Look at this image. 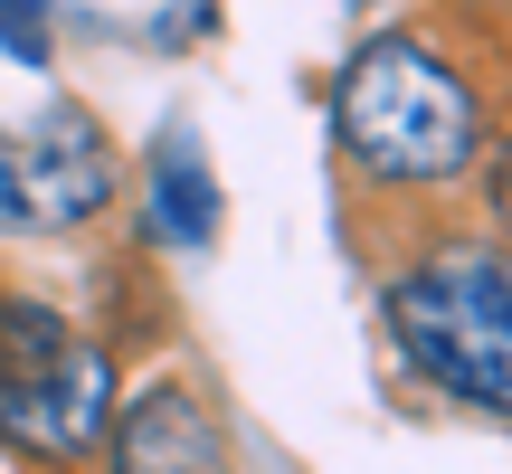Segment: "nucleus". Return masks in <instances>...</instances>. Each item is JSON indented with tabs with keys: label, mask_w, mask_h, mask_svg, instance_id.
I'll use <instances>...</instances> for the list:
<instances>
[{
	"label": "nucleus",
	"mask_w": 512,
	"mask_h": 474,
	"mask_svg": "<svg viewBox=\"0 0 512 474\" xmlns=\"http://www.w3.org/2000/svg\"><path fill=\"white\" fill-rule=\"evenodd\" d=\"M332 124H342V152L370 171V181H456L484 152V105L437 48L418 38H370L342 67V95H332Z\"/></svg>",
	"instance_id": "1"
},
{
	"label": "nucleus",
	"mask_w": 512,
	"mask_h": 474,
	"mask_svg": "<svg viewBox=\"0 0 512 474\" xmlns=\"http://www.w3.org/2000/svg\"><path fill=\"white\" fill-rule=\"evenodd\" d=\"M389 323H399V351L437 389L512 418V275L494 256H475V247L427 256L418 275L389 285Z\"/></svg>",
	"instance_id": "2"
},
{
	"label": "nucleus",
	"mask_w": 512,
	"mask_h": 474,
	"mask_svg": "<svg viewBox=\"0 0 512 474\" xmlns=\"http://www.w3.org/2000/svg\"><path fill=\"white\" fill-rule=\"evenodd\" d=\"M114 418V361L95 342H76L48 304H0V437L29 456L67 465L105 437Z\"/></svg>",
	"instance_id": "3"
},
{
	"label": "nucleus",
	"mask_w": 512,
	"mask_h": 474,
	"mask_svg": "<svg viewBox=\"0 0 512 474\" xmlns=\"http://www.w3.org/2000/svg\"><path fill=\"white\" fill-rule=\"evenodd\" d=\"M114 200V152L86 114H48L29 133H0V228H76Z\"/></svg>",
	"instance_id": "4"
},
{
	"label": "nucleus",
	"mask_w": 512,
	"mask_h": 474,
	"mask_svg": "<svg viewBox=\"0 0 512 474\" xmlns=\"http://www.w3.org/2000/svg\"><path fill=\"white\" fill-rule=\"evenodd\" d=\"M114 474H228V437L200 408V389L162 380L114 418Z\"/></svg>",
	"instance_id": "5"
},
{
	"label": "nucleus",
	"mask_w": 512,
	"mask_h": 474,
	"mask_svg": "<svg viewBox=\"0 0 512 474\" xmlns=\"http://www.w3.org/2000/svg\"><path fill=\"white\" fill-rule=\"evenodd\" d=\"M209 228H219L209 152L190 143V133H162V152H152V237H171V247H209Z\"/></svg>",
	"instance_id": "6"
},
{
	"label": "nucleus",
	"mask_w": 512,
	"mask_h": 474,
	"mask_svg": "<svg viewBox=\"0 0 512 474\" xmlns=\"http://www.w3.org/2000/svg\"><path fill=\"white\" fill-rule=\"evenodd\" d=\"M0 38H10L19 67H38L48 57V0H0Z\"/></svg>",
	"instance_id": "7"
},
{
	"label": "nucleus",
	"mask_w": 512,
	"mask_h": 474,
	"mask_svg": "<svg viewBox=\"0 0 512 474\" xmlns=\"http://www.w3.org/2000/svg\"><path fill=\"white\" fill-rule=\"evenodd\" d=\"M494 219L512 228V143H494Z\"/></svg>",
	"instance_id": "8"
}]
</instances>
